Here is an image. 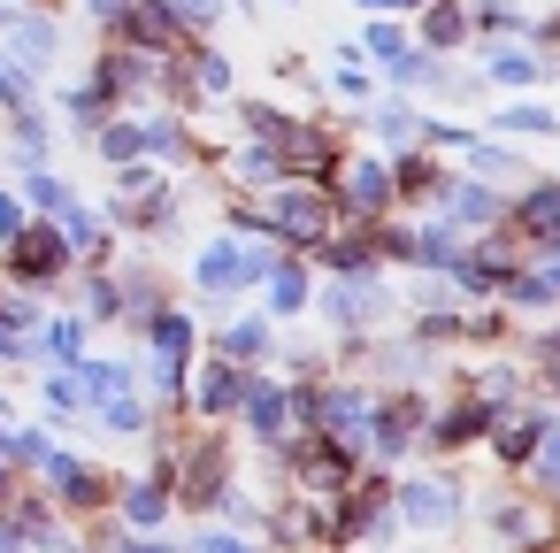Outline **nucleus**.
Here are the masks:
<instances>
[{
    "label": "nucleus",
    "mask_w": 560,
    "mask_h": 553,
    "mask_svg": "<svg viewBox=\"0 0 560 553\" xmlns=\"http://www.w3.org/2000/svg\"><path fill=\"white\" fill-rule=\"evenodd\" d=\"M545 423H552V407L545 400H514V407H499V423H491V461L499 469H522L529 453H537V438H545Z\"/></svg>",
    "instance_id": "obj_16"
},
{
    "label": "nucleus",
    "mask_w": 560,
    "mask_h": 553,
    "mask_svg": "<svg viewBox=\"0 0 560 553\" xmlns=\"http://www.w3.org/2000/svg\"><path fill=\"white\" fill-rule=\"evenodd\" d=\"M124 9H131V0H85V16H93L101 32H116V24H124Z\"/></svg>",
    "instance_id": "obj_45"
},
{
    "label": "nucleus",
    "mask_w": 560,
    "mask_h": 553,
    "mask_svg": "<svg viewBox=\"0 0 560 553\" xmlns=\"http://www.w3.org/2000/svg\"><path fill=\"white\" fill-rule=\"evenodd\" d=\"M261 216H269V239L284 246V254H315L346 216H338V193L330 185H315V177H284V185H269L261 193Z\"/></svg>",
    "instance_id": "obj_2"
},
{
    "label": "nucleus",
    "mask_w": 560,
    "mask_h": 553,
    "mask_svg": "<svg viewBox=\"0 0 560 553\" xmlns=\"http://www.w3.org/2000/svg\"><path fill=\"white\" fill-rule=\"evenodd\" d=\"M192 354H200V323H192L177 300L139 323V361H192Z\"/></svg>",
    "instance_id": "obj_19"
},
{
    "label": "nucleus",
    "mask_w": 560,
    "mask_h": 553,
    "mask_svg": "<svg viewBox=\"0 0 560 553\" xmlns=\"http://www.w3.org/2000/svg\"><path fill=\"white\" fill-rule=\"evenodd\" d=\"M200 346H215V354L238 361V369H269V361H277V323H269V315H231V323H215V338H200Z\"/></svg>",
    "instance_id": "obj_20"
},
{
    "label": "nucleus",
    "mask_w": 560,
    "mask_h": 553,
    "mask_svg": "<svg viewBox=\"0 0 560 553\" xmlns=\"http://www.w3.org/2000/svg\"><path fill=\"white\" fill-rule=\"evenodd\" d=\"M468 39L476 47H514V39H529V9L522 0H468Z\"/></svg>",
    "instance_id": "obj_28"
},
{
    "label": "nucleus",
    "mask_w": 560,
    "mask_h": 553,
    "mask_svg": "<svg viewBox=\"0 0 560 553\" xmlns=\"http://www.w3.org/2000/svg\"><path fill=\"white\" fill-rule=\"evenodd\" d=\"M430 216H445L453 231H499L506 223V185H483V177H468V170H453V185H445V200L430 208Z\"/></svg>",
    "instance_id": "obj_13"
},
{
    "label": "nucleus",
    "mask_w": 560,
    "mask_h": 553,
    "mask_svg": "<svg viewBox=\"0 0 560 553\" xmlns=\"http://www.w3.org/2000/svg\"><path fill=\"white\" fill-rule=\"evenodd\" d=\"M192 78H200V101H208V108L238 101V70H231V55H223L215 39H192Z\"/></svg>",
    "instance_id": "obj_35"
},
{
    "label": "nucleus",
    "mask_w": 560,
    "mask_h": 553,
    "mask_svg": "<svg viewBox=\"0 0 560 553\" xmlns=\"http://www.w3.org/2000/svg\"><path fill=\"white\" fill-rule=\"evenodd\" d=\"M185 553H269L261 538H246V530H223V522H200L192 538H177Z\"/></svg>",
    "instance_id": "obj_39"
},
{
    "label": "nucleus",
    "mask_w": 560,
    "mask_h": 553,
    "mask_svg": "<svg viewBox=\"0 0 560 553\" xmlns=\"http://www.w3.org/2000/svg\"><path fill=\"white\" fill-rule=\"evenodd\" d=\"M514 407V400H506ZM499 423V400H483L476 384H460L453 400H430V423L415 438V461H460V446H483Z\"/></svg>",
    "instance_id": "obj_6"
},
{
    "label": "nucleus",
    "mask_w": 560,
    "mask_h": 553,
    "mask_svg": "<svg viewBox=\"0 0 560 553\" xmlns=\"http://www.w3.org/2000/svg\"><path fill=\"white\" fill-rule=\"evenodd\" d=\"M108 553H185V545L162 538V530H124V522H116V530H108Z\"/></svg>",
    "instance_id": "obj_41"
},
{
    "label": "nucleus",
    "mask_w": 560,
    "mask_h": 553,
    "mask_svg": "<svg viewBox=\"0 0 560 553\" xmlns=\"http://www.w3.org/2000/svg\"><path fill=\"white\" fill-rule=\"evenodd\" d=\"M70 277H78V254H70V239H62L55 216H32L24 239L0 246V285H16V292H55Z\"/></svg>",
    "instance_id": "obj_5"
},
{
    "label": "nucleus",
    "mask_w": 560,
    "mask_h": 553,
    "mask_svg": "<svg viewBox=\"0 0 560 553\" xmlns=\"http://www.w3.org/2000/svg\"><path fill=\"white\" fill-rule=\"evenodd\" d=\"M460 246H468V231H453L445 216H415V262H407V269H422V277H445V269L460 262Z\"/></svg>",
    "instance_id": "obj_29"
},
{
    "label": "nucleus",
    "mask_w": 560,
    "mask_h": 553,
    "mask_svg": "<svg viewBox=\"0 0 560 553\" xmlns=\"http://www.w3.org/2000/svg\"><path fill=\"white\" fill-rule=\"evenodd\" d=\"M0 55H9V62H16V70L39 85V78L55 70V55H62V32H55V16H47V9H24L9 32H0Z\"/></svg>",
    "instance_id": "obj_15"
},
{
    "label": "nucleus",
    "mask_w": 560,
    "mask_h": 553,
    "mask_svg": "<svg viewBox=\"0 0 560 553\" xmlns=\"http://www.w3.org/2000/svg\"><path fill=\"white\" fill-rule=\"evenodd\" d=\"M460 170H468V177H483V185H506V193H514V185L529 177V154H522L514 139H499V131H476V139H468V154H460Z\"/></svg>",
    "instance_id": "obj_21"
},
{
    "label": "nucleus",
    "mask_w": 560,
    "mask_h": 553,
    "mask_svg": "<svg viewBox=\"0 0 560 553\" xmlns=\"http://www.w3.org/2000/svg\"><path fill=\"white\" fill-rule=\"evenodd\" d=\"M483 530L514 553V545H537V538H545V515H537V499H529V492H499V499L483 507Z\"/></svg>",
    "instance_id": "obj_23"
},
{
    "label": "nucleus",
    "mask_w": 560,
    "mask_h": 553,
    "mask_svg": "<svg viewBox=\"0 0 560 553\" xmlns=\"http://www.w3.org/2000/svg\"><path fill=\"white\" fill-rule=\"evenodd\" d=\"M39 93H32V78L9 62V55H0V116H16V108H32Z\"/></svg>",
    "instance_id": "obj_42"
},
{
    "label": "nucleus",
    "mask_w": 560,
    "mask_h": 553,
    "mask_svg": "<svg viewBox=\"0 0 560 553\" xmlns=\"http://www.w3.org/2000/svg\"><path fill=\"white\" fill-rule=\"evenodd\" d=\"M330 193H338V216H346V223H384V216H399V208H392V154H346L338 177H330Z\"/></svg>",
    "instance_id": "obj_9"
},
{
    "label": "nucleus",
    "mask_w": 560,
    "mask_h": 553,
    "mask_svg": "<svg viewBox=\"0 0 560 553\" xmlns=\"http://www.w3.org/2000/svg\"><path fill=\"white\" fill-rule=\"evenodd\" d=\"M78 315L85 323H124V285L108 262H78Z\"/></svg>",
    "instance_id": "obj_31"
},
{
    "label": "nucleus",
    "mask_w": 560,
    "mask_h": 553,
    "mask_svg": "<svg viewBox=\"0 0 560 553\" xmlns=\"http://www.w3.org/2000/svg\"><path fill=\"white\" fill-rule=\"evenodd\" d=\"M246 377H254V369H238V361H223L215 346H200V354H192V377H185V415L231 423L238 400H246Z\"/></svg>",
    "instance_id": "obj_10"
},
{
    "label": "nucleus",
    "mask_w": 560,
    "mask_h": 553,
    "mask_svg": "<svg viewBox=\"0 0 560 553\" xmlns=\"http://www.w3.org/2000/svg\"><path fill=\"white\" fill-rule=\"evenodd\" d=\"M55 108H62V124H70L78 139H93V131H101L108 116H124V101H116L108 85H93V78H78V85H62V93H55Z\"/></svg>",
    "instance_id": "obj_24"
},
{
    "label": "nucleus",
    "mask_w": 560,
    "mask_h": 553,
    "mask_svg": "<svg viewBox=\"0 0 560 553\" xmlns=\"http://www.w3.org/2000/svg\"><path fill=\"white\" fill-rule=\"evenodd\" d=\"M552 78H560V62L537 55L529 39H514V47H483V85H491V93H545Z\"/></svg>",
    "instance_id": "obj_14"
},
{
    "label": "nucleus",
    "mask_w": 560,
    "mask_h": 553,
    "mask_svg": "<svg viewBox=\"0 0 560 553\" xmlns=\"http://www.w3.org/2000/svg\"><path fill=\"white\" fill-rule=\"evenodd\" d=\"M307 262H323V277H376V269H384V254H376V231H369V223H338Z\"/></svg>",
    "instance_id": "obj_18"
},
{
    "label": "nucleus",
    "mask_w": 560,
    "mask_h": 553,
    "mask_svg": "<svg viewBox=\"0 0 560 553\" xmlns=\"http://www.w3.org/2000/svg\"><path fill=\"white\" fill-rule=\"evenodd\" d=\"M353 47H361V62H369V70L384 78V70H392V62H399V55L415 47V32H407V16H369Z\"/></svg>",
    "instance_id": "obj_34"
},
{
    "label": "nucleus",
    "mask_w": 560,
    "mask_h": 553,
    "mask_svg": "<svg viewBox=\"0 0 560 553\" xmlns=\"http://www.w3.org/2000/svg\"><path fill=\"white\" fill-rule=\"evenodd\" d=\"M170 9H177L185 39H208V32H223V24H231V0H170Z\"/></svg>",
    "instance_id": "obj_40"
},
{
    "label": "nucleus",
    "mask_w": 560,
    "mask_h": 553,
    "mask_svg": "<svg viewBox=\"0 0 560 553\" xmlns=\"http://www.w3.org/2000/svg\"><path fill=\"white\" fill-rule=\"evenodd\" d=\"M39 492L55 499V515H78V522H93L101 507H116V476L101 469V461H85V453H70V446H55L39 469Z\"/></svg>",
    "instance_id": "obj_7"
},
{
    "label": "nucleus",
    "mask_w": 560,
    "mask_h": 553,
    "mask_svg": "<svg viewBox=\"0 0 560 553\" xmlns=\"http://www.w3.org/2000/svg\"><path fill=\"white\" fill-rule=\"evenodd\" d=\"M16 193H24L32 216H62V208L78 200V185H70L55 162H24V170H16Z\"/></svg>",
    "instance_id": "obj_33"
},
{
    "label": "nucleus",
    "mask_w": 560,
    "mask_h": 553,
    "mask_svg": "<svg viewBox=\"0 0 560 553\" xmlns=\"http://www.w3.org/2000/svg\"><path fill=\"white\" fill-rule=\"evenodd\" d=\"M85 354H93V323H85L78 308L39 323V369H78Z\"/></svg>",
    "instance_id": "obj_26"
},
{
    "label": "nucleus",
    "mask_w": 560,
    "mask_h": 553,
    "mask_svg": "<svg viewBox=\"0 0 560 553\" xmlns=\"http://www.w3.org/2000/svg\"><path fill=\"white\" fill-rule=\"evenodd\" d=\"M415 47L460 55V47H468V0H430V9L415 16Z\"/></svg>",
    "instance_id": "obj_30"
},
{
    "label": "nucleus",
    "mask_w": 560,
    "mask_h": 553,
    "mask_svg": "<svg viewBox=\"0 0 560 553\" xmlns=\"http://www.w3.org/2000/svg\"><path fill=\"white\" fill-rule=\"evenodd\" d=\"M93 423H101L108 438H147V430H154V400H147V392H116Z\"/></svg>",
    "instance_id": "obj_38"
},
{
    "label": "nucleus",
    "mask_w": 560,
    "mask_h": 553,
    "mask_svg": "<svg viewBox=\"0 0 560 553\" xmlns=\"http://www.w3.org/2000/svg\"><path fill=\"white\" fill-rule=\"evenodd\" d=\"M277 9H300V0H277Z\"/></svg>",
    "instance_id": "obj_47"
},
{
    "label": "nucleus",
    "mask_w": 560,
    "mask_h": 553,
    "mask_svg": "<svg viewBox=\"0 0 560 553\" xmlns=\"http://www.w3.org/2000/svg\"><path fill=\"white\" fill-rule=\"evenodd\" d=\"M330 93H338V101H353V108H369V101L384 93V78L361 62V47H338V55H330Z\"/></svg>",
    "instance_id": "obj_36"
},
{
    "label": "nucleus",
    "mask_w": 560,
    "mask_h": 553,
    "mask_svg": "<svg viewBox=\"0 0 560 553\" xmlns=\"http://www.w3.org/2000/svg\"><path fill=\"white\" fill-rule=\"evenodd\" d=\"M24 223H32L24 193H16V185H0V246H9V239H24Z\"/></svg>",
    "instance_id": "obj_43"
},
{
    "label": "nucleus",
    "mask_w": 560,
    "mask_h": 553,
    "mask_svg": "<svg viewBox=\"0 0 560 553\" xmlns=\"http://www.w3.org/2000/svg\"><path fill=\"white\" fill-rule=\"evenodd\" d=\"M307 308L330 323V338H376V331L399 315V292H392L384 269H376V277H323Z\"/></svg>",
    "instance_id": "obj_4"
},
{
    "label": "nucleus",
    "mask_w": 560,
    "mask_h": 553,
    "mask_svg": "<svg viewBox=\"0 0 560 553\" xmlns=\"http://www.w3.org/2000/svg\"><path fill=\"white\" fill-rule=\"evenodd\" d=\"M483 131H499V139H514V147H522V139H560V108L522 93V101H499Z\"/></svg>",
    "instance_id": "obj_27"
},
{
    "label": "nucleus",
    "mask_w": 560,
    "mask_h": 553,
    "mask_svg": "<svg viewBox=\"0 0 560 553\" xmlns=\"http://www.w3.org/2000/svg\"><path fill=\"white\" fill-rule=\"evenodd\" d=\"M223 170H231L238 193H269V185H284V162H277V147H261V139H238V147L223 154Z\"/></svg>",
    "instance_id": "obj_32"
},
{
    "label": "nucleus",
    "mask_w": 560,
    "mask_h": 553,
    "mask_svg": "<svg viewBox=\"0 0 560 553\" xmlns=\"http://www.w3.org/2000/svg\"><path fill=\"white\" fill-rule=\"evenodd\" d=\"M445 185H453L445 154H430V147H399L392 154V208L399 216H430L445 200Z\"/></svg>",
    "instance_id": "obj_11"
},
{
    "label": "nucleus",
    "mask_w": 560,
    "mask_h": 553,
    "mask_svg": "<svg viewBox=\"0 0 560 553\" xmlns=\"http://www.w3.org/2000/svg\"><path fill=\"white\" fill-rule=\"evenodd\" d=\"M369 131H376L384 154L422 147V101H415V93H376V101H369Z\"/></svg>",
    "instance_id": "obj_22"
},
{
    "label": "nucleus",
    "mask_w": 560,
    "mask_h": 553,
    "mask_svg": "<svg viewBox=\"0 0 560 553\" xmlns=\"http://www.w3.org/2000/svg\"><path fill=\"white\" fill-rule=\"evenodd\" d=\"M231 423H246V438L269 453V446L292 430V384H284L277 369H254V377H246V400H238V415H231Z\"/></svg>",
    "instance_id": "obj_12"
},
{
    "label": "nucleus",
    "mask_w": 560,
    "mask_h": 553,
    "mask_svg": "<svg viewBox=\"0 0 560 553\" xmlns=\"http://www.w3.org/2000/svg\"><path fill=\"white\" fill-rule=\"evenodd\" d=\"M39 407H47L55 423H93V407H85V384H78V369H39Z\"/></svg>",
    "instance_id": "obj_37"
},
{
    "label": "nucleus",
    "mask_w": 560,
    "mask_h": 553,
    "mask_svg": "<svg viewBox=\"0 0 560 553\" xmlns=\"http://www.w3.org/2000/svg\"><path fill=\"white\" fill-rule=\"evenodd\" d=\"M0 553H32V538H24V522L0 507Z\"/></svg>",
    "instance_id": "obj_46"
},
{
    "label": "nucleus",
    "mask_w": 560,
    "mask_h": 553,
    "mask_svg": "<svg viewBox=\"0 0 560 553\" xmlns=\"http://www.w3.org/2000/svg\"><path fill=\"white\" fill-rule=\"evenodd\" d=\"M307 300H315L307 254H284V246H277V262H269V277H261V315H269V323H300Z\"/></svg>",
    "instance_id": "obj_17"
},
{
    "label": "nucleus",
    "mask_w": 560,
    "mask_h": 553,
    "mask_svg": "<svg viewBox=\"0 0 560 553\" xmlns=\"http://www.w3.org/2000/svg\"><path fill=\"white\" fill-rule=\"evenodd\" d=\"M529 47L560 62V9H552V16H529Z\"/></svg>",
    "instance_id": "obj_44"
},
{
    "label": "nucleus",
    "mask_w": 560,
    "mask_h": 553,
    "mask_svg": "<svg viewBox=\"0 0 560 553\" xmlns=\"http://www.w3.org/2000/svg\"><path fill=\"white\" fill-rule=\"evenodd\" d=\"M269 262H277V246L269 239H238V231H215V239H200V254H192V292L223 315L238 292H261V277H269Z\"/></svg>",
    "instance_id": "obj_1"
},
{
    "label": "nucleus",
    "mask_w": 560,
    "mask_h": 553,
    "mask_svg": "<svg viewBox=\"0 0 560 553\" xmlns=\"http://www.w3.org/2000/svg\"><path fill=\"white\" fill-rule=\"evenodd\" d=\"M85 147H93V162H101V170L147 162V116H139V108H124V116H108V124L85 139Z\"/></svg>",
    "instance_id": "obj_25"
},
{
    "label": "nucleus",
    "mask_w": 560,
    "mask_h": 553,
    "mask_svg": "<svg viewBox=\"0 0 560 553\" xmlns=\"http://www.w3.org/2000/svg\"><path fill=\"white\" fill-rule=\"evenodd\" d=\"M422 423H430V392L422 384H384L376 400H369V461H415V438H422Z\"/></svg>",
    "instance_id": "obj_8"
},
{
    "label": "nucleus",
    "mask_w": 560,
    "mask_h": 553,
    "mask_svg": "<svg viewBox=\"0 0 560 553\" xmlns=\"http://www.w3.org/2000/svg\"><path fill=\"white\" fill-rule=\"evenodd\" d=\"M460 515H468V484H460V469L422 461V469L392 476V522H399V530L438 538V530H460Z\"/></svg>",
    "instance_id": "obj_3"
}]
</instances>
